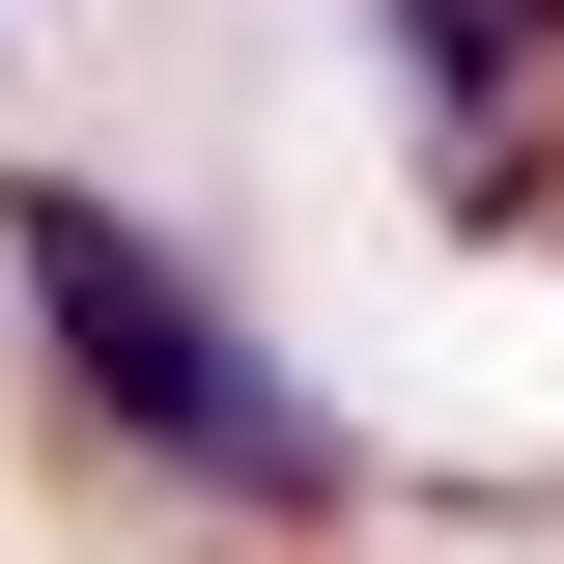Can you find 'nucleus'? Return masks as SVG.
<instances>
[{
	"instance_id": "2",
	"label": "nucleus",
	"mask_w": 564,
	"mask_h": 564,
	"mask_svg": "<svg viewBox=\"0 0 564 564\" xmlns=\"http://www.w3.org/2000/svg\"><path fill=\"white\" fill-rule=\"evenodd\" d=\"M395 85H423V170L452 198H536V85H564V29H508V0H395Z\"/></svg>"
},
{
	"instance_id": "1",
	"label": "nucleus",
	"mask_w": 564,
	"mask_h": 564,
	"mask_svg": "<svg viewBox=\"0 0 564 564\" xmlns=\"http://www.w3.org/2000/svg\"><path fill=\"white\" fill-rule=\"evenodd\" d=\"M0 282H29V339H57V395L113 423L141 480H198L226 536H367V423L311 395V367L254 339V311H226L198 254H170V226L141 198H85V170H0Z\"/></svg>"
},
{
	"instance_id": "3",
	"label": "nucleus",
	"mask_w": 564,
	"mask_h": 564,
	"mask_svg": "<svg viewBox=\"0 0 564 564\" xmlns=\"http://www.w3.org/2000/svg\"><path fill=\"white\" fill-rule=\"evenodd\" d=\"M508 29H564V0H508Z\"/></svg>"
}]
</instances>
